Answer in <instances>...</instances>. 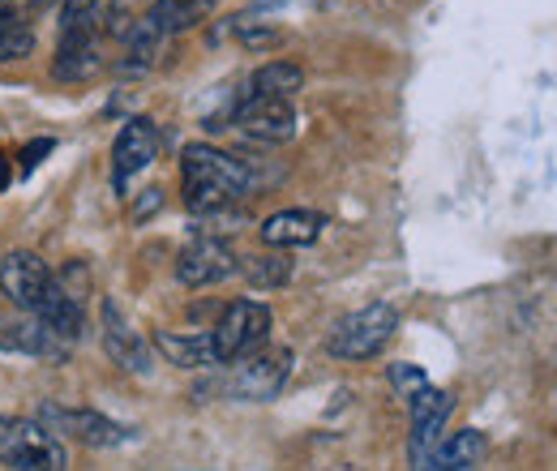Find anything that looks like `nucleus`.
Returning a JSON list of instances; mask_svg holds the SVG:
<instances>
[{"instance_id": "f257e3e1", "label": "nucleus", "mask_w": 557, "mask_h": 471, "mask_svg": "<svg viewBox=\"0 0 557 471\" xmlns=\"http://www.w3.org/2000/svg\"><path fill=\"white\" fill-rule=\"evenodd\" d=\"M181 185H185V206L194 214H214L249 194L253 172L245 168V159L207 141H194L181 154Z\"/></svg>"}, {"instance_id": "f03ea898", "label": "nucleus", "mask_w": 557, "mask_h": 471, "mask_svg": "<svg viewBox=\"0 0 557 471\" xmlns=\"http://www.w3.org/2000/svg\"><path fill=\"white\" fill-rule=\"evenodd\" d=\"M0 463L13 471H65V446L26 416H0Z\"/></svg>"}, {"instance_id": "7ed1b4c3", "label": "nucleus", "mask_w": 557, "mask_h": 471, "mask_svg": "<svg viewBox=\"0 0 557 471\" xmlns=\"http://www.w3.org/2000/svg\"><path fill=\"white\" fill-rule=\"evenodd\" d=\"M395 331H399L395 305L373 300V305H364V309H356V313L335 322V331L326 338V351L335 360H369L395 338Z\"/></svg>"}, {"instance_id": "20e7f679", "label": "nucleus", "mask_w": 557, "mask_h": 471, "mask_svg": "<svg viewBox=\"0 0 557 471\" xmlns=\"http://www.w3.org/2000/svg\"><path fill=\"white\" fill-rule=\"evenodd\" d=\"M271 309L262 300H236L223 309V318L214 322L210 343H214V360L219 364H236L253 351H262V343L271 338Z\"/></svg>"}, {"instance_id": "39448f33", "label": "nucleus", "mask_w": 557, "mask_h": 471, "mask_svg": "<svg viewBox=\"0 0 557 471\" xmlns=\"http://www.w3.org/2000/svg\"><path fill=\"white\" fill-rule=\"evenodd\" d=\"M39 424H44L57 442H61V437H73V442H82V446H99V450H108V446H125V442L134 437L125 424H116V420H108V416H99V411L65 407V404L39 407Z\"/></svg>"}, {"instance_id": "423d86ee", "label": "nucleus", "mask_w": 557, "mask_h": 471, "mask_svg": "<svg viewBox=\"0 0 557 471\" xmlns=\"http://www.w3.org/2000/svg\"><path fill=\"white\" fill-rule=\"evenodd\" d=\"M292 373V351L287 347H271V351H253L245 360H236V373L227 377V395L245 399V404H267L283 391Z\"/></svg>"}, {"instance_id": "0eeeda50", "label": "nucleus", "mask_w": 557, "mask_h": 471, "mask_svg": "<svg viewBox=\"0 0 557 471\" xmlns=\"http://www.w3.org/2000/svg\"><path fill=\"white\" fill-rule=\"evenodd\" d=\"M455 411V399L437 386H424L408 399V416H412V437H408V455H412V471H420L429 463L433 446L442 442V429Z\"/></svg>"}, {"instance_id": "6e6552de", "label": "nucleus", "mask_w": 557, "mask_h": 471, "mask_svg": "<svg viewBox=\"0 0 557 471\" xmlns=\"http://www.w3.org/2000/svg\"><path fill=\"white\" fill-rule=\"evenodd\" d=\"M48 287H52V270L44 267L39 253H30V249L4 253V262H0V292H4L22 313H35Z\"/></svg>"}, {"instance_id": "1a4fd4ad", "label": "nucleus", "mask_w": 557, "mask_h": 471, "mask_svg": "<svg viewBox=\"0 0 557 471\" xmlns=\"http://www.w3.org/2000/svg\"><path fill=\"white\" fill-rule=\"evenodd\" d=\"M154 154H159V129H154V121H146V116L125 121V129L112 141V185L125 189L138 172H146L154 163Z\"/></svg>"}, {"instance_id": "9d476101", "label": "nucleus", "mask_w": 557, "mask_h": 471, "mask_svg": "<svg viewBox=\"0 0 557 471\" xmlns=\"http://www.w3.org/2000/svg\"><path fill=\"white\" fill-rule=\"evenodd\" d=\"M236 253H232V245L227 240H219V236H202V240H194V245H185L181 249V258H176V278L185 283V287H210V283H223L227 274H236Z\"/></svg>"}, {"instance_id": "9b49d317", "label": "nucleus", "mask_w": 557, "mask_h": 471, "mask_svg": "<svg viewBox=\"0 0 557 471\" xmlns=\"http://www.w3.org/2000/svg\"><path fill=\"white\" fill-rule=\"evenodd\" d=\"M236 125H240V134H249L253 141L278 146V141L296 137V108H292V99H258V95H249L236 108Z\"/></svg>"}, {"instance_id": "f8f14e48", "label": "nucleus", "mask_w": 557, "mask_h": 471, "mask_svg": "<svg viewBox=\"0 0 557 471\" xmlns=\"http://www.w3.org/2000/svg\"><path fill=\"white\" fill-rule=\"evenodd\" d=\"M103 347H108V356H112L121 369H129V373H150V347L129 331V322H125V313H121L116 300H103Z\"/></svg>"}, {"instance_id": "ddd939ff", "label": "nucleus", "mask_w": 557, "mask_h": 471, "mask_svg": "<svg viewBox=\"0 0 557 471\" xmlns=\"http://www.w3.org/2000/svg\"><path fill=\"white\" fill-rule=\"evenodd\" d=\"M326 227V214L318 210H278L262 223V240L271 249H300V245H313Z\"/></svg>"}, {"instance_id": "4468645a", "label": "nucleus", "mask_w": 557, "mask_h": 471, "mask_svg": "<svg viewBox=\"0 0 557 471\" xmlns=\"http://www.w3.org/2000/svg\"><path fill=\"white\" fill-rule=\"evenodd\" d=\"M0 347L4 351H22V356H65L70 351V343L61 335H52L39 318L0 322Z\"/></svg>"}, {"instance_id": "2eb2a0df", "label": "nucleus", "mask_w": 557, "mask_h": 471, "mask_svg": "<svg viewBox=\"0 0 557 471\" xmlns=\"http://www.w3.org/2000/svg\"><path fill=\"white\" fill-rule=\"evenodd\" d=\"M485 459V433L476 429H459L450 437H442L429 455V463L420 471H476Z\"/></svg>"}, {"instance_id": "dca6fc26", "label": "nucleus", "mask_w": 557, "mask_h": 471, "mask_svg": "<svg viewBox=\"0 0 557 471\" xmlns=\"http://www.w3.org/2000/svg\"><path fill=\"white\" fill-rule=\"evenodd\" d=\"M57 77L65 82H82L99 69V44H95V30L90 26H77V30H61V52H57Z\"/></svg>"}, {"instance_id": "f3484780", "label": "nucleus", "mask_w": 557, "mask_h": 471, "mask_svg": "<svg viewBox=\"0 0 557 471\" xmlns=\"http://www.w3.org/2000/svg\"><path fill=\"white\" fill-rule=\"evenodd\" d=\"M154 347L168 356V364L176 369H210L219 364L214 360V343L210 335H181V331H159L154 335Z\"/></svg>"}, {"instance_id": "a211bd4d", "label": "nucleus", "mask_w": 557, "mask_h": 471, "mask_svg": "<svg viewBox=\"0 0 557 471\" xmlns=\"http://www.w3.org/2000/svg\"><path fill=\"white\" fill-rule=\"evenodd\" d=\"M300 86H305V69L296 61H267L249 77V95L258 99H292Z\"/></svg>"}, {"instance_id": "6ab92c4d", "label": "nucleus", "mask_w": 557, "mask_h": 471, "mask_svg": "<svg viewBox=\"0 0 557 471\" xmlns=\"http://www.w3.org/2000/svg\"><path fill=\"white\" fill-rule=\"evenodd\" d=\"M214 4L219 0H154L150 17L159 22L163 35H181V30L198 26V22H207L210 13H214Z\"/></svg>"}, {"instance_id": "aec40b11", "label": "nucleus", "mask_w": 557, "mask_h": 471, "mask_svg": "<svg viewBox=\"0 0 557 471\" xmlns=\"http://www.w3.org/2000/svg\"><path fill=\"white\" fill-rule=\"evenodd\" d=\"M30 48H35L30 26L17 17V9L9 0H0V61H22V57H30Z\"/></svg>"}, {"instance_id": "412c9836", "label": "nucleus", "mask_w": 557, "mask_h": 471, "mask_svg": "<svg viewBox=\"0 0 557 471\" xmlns=\"http://www.w3.org/2000/svg\"><path fill=\"white\" fill-rule=\"evenodd\" d=\"M240 270H245V278L253 287H283L292 278V258L287 253H258V258H249Z\"/></svg>"}, {"instance_id": "4be33fe9", "label": "nucleus", "mask_w": 557, "mask_h": 471, "mask_svg": "<svg viewBox=\"0 0 557 471\" xmlns=\"http://www.w3.org/2000/svg\"><path fill=\"white\" fill-rule=\"evenodd\" d=\"M99 13V0H65L61 4V30H77V26H90Z\"/></svg>"}, {"instance_id": "5701e85b", "label": "nucleus", "mask_w": 557, "mask_h": 471, "mask_svg": "<svg viewBox=\"0 0 557 471\" xmlns=\"http://www.w3.org/2000/svg\"><path fill=\"white\" fill-rule=\"evenodd\" d=\"M391 386H395L404 399H412L417 391H424V386H429V377L420 373L417 364H391Z\"/></svg>"}, {"instance_id": "b1692460", "label": "nucleus", "mask_w": 557, "mask_h": 471, "mask_svg": "<svg viewBox=\"0 0 557 471\" xmlns=\"http://www.w3.org/2000/svg\"><path fill=\"white\" fill-rule=\"evenodd\" d=\"M52 146H57L52 137H39V141H30V146L22 150V172H30V168H35L44 154H52Z\"/></svg>"}, {"instance_id": "393cba45", "label": "nucleus", "mask_w": 557, "mask_h": 471, "mask_svg": "<svg viewBox=\"0 0 557 471\" xmlns=\"http://www.w3.org/2000/svg\"><path fill=\"white\" fill-rule=\"evenodd\" d=\"M278 35L275 30H240V44L245 48H267V44H275Z\"/></svg>"}, {"instance_id": "a878e982", "label": "nucleus", "mask_w": 557, "mask_h": 471, "mask_svg": "<svg viewBox=\"0 0 557 471\" xmlns=\"http://www.w3.org/2000/svg\"><path fill=\"white\" fill-rule=\"evenodd\" d=\"M9 176H13V168H9V159H4V154H0V189H4V185H9Z\"/></svg>"}, {"instance_id": "bb28decb", "label": "nucleus", "mask_w": 557, "mask_h": 471, "mask_svg": "<svg viewBox=\"0 0 557 471\" xmlns=\"http://www.w3.org/2000/svg\"><path fill=\"white\" fill-rule=\"evenodd\" d=\"M35 4H39V0H35Z\"/></svg>"}]
</instances>
